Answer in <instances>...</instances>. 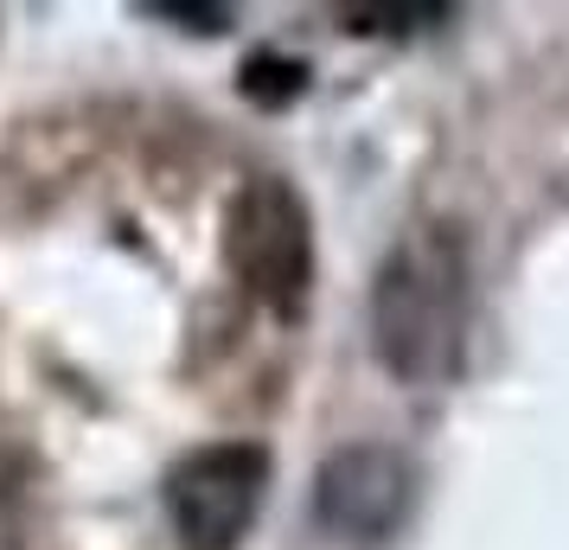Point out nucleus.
Wrapping results in <instances>:
<instances>
[{
	"instance_id": "nucleus-3",
	"label": "nucleus",
	"mask_w": 569,
	"mask_h": 550,
	"mask_svg": "<svg viewBox=\"0 0 569 550\" xmlns=\"http://www.w3.org/2000/svg\"><path fill=\"white\" fill-rule=\"evenodd\" d=\"M167 519L186 550H237L269 493V448L257 442H206L180 454L167 473Z\"/></svg>"
},
{
	"instance_id": "nucleus-1",
	"label": "nucleus",
	"mask_w": 569,
	"mask_h": 550,
	"mask_svg": "<svg viewBox=\"0 0 569 550\" xmlns=\"http://www.w3.org/2000/svg\"><path fill=\"white\" fill-rule=\"evenodd\" d=\"M371 352L378 366L410 384L436 391L455 384L473 340V257L455 224H416L385 250L371 276Z\"/></svg>"
},
{
	"instance_id": "nucleus-2",
	"label": "nucleus",
	"mask_w": 569,
	"mask_h": 550,
	"mask_svg": "<svg viewBox=\"0 0 569 550\" xmlns=\"http://www.w3.org/2000/svg\"><path fill=\"white\" fill-rule=\"evenodd\" d=\"M224 262L269 314L295 320L313 289V211L282 173H257L237 186L224 211Z\"/></svg>"
},
{
	"instance_id": "nucleus-5",
	"label": "nucleus",
	"mask_w": 569,
	"mask_h": 550,
	"mask_svg": "<svg viewBox=\"0 0 569 550\" xmlns=\"http://www.w3.org/2000/svg\"><path fill=\"white\" fill-rule=\"evenodd\" d=\"M148 13H154V20H186V32H224L231 27V7H180V0H154Z\"/></svg>"
},
{
	"instance_id": "nucleus-4",
	"label": "nucleus",
	"mask_w": 569,
	"mask_h": 550,
	"mask_svg": "<svg viewBox=\"0 0 569 550\" xmlns=\"http://www.w3.org/2000/svg\"><path fill=\"white\" fill-rule=\"evenodd\" d=\"M416 506V461L397 442H346L313 468L308 512L339 544H385Z\"/></svg>"
}]
</instances>
